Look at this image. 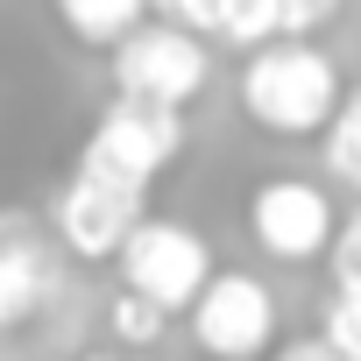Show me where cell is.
<instances>
[{
  "label": "cell",
  "mask_w": 361,
  "mask_h": 361,
  "mask_svg": "<svg viewBox=\"0 0 361 361\" xmlns=\"http://www.w3.org/2000/svg\"><path fill=\"white\" fill-rule=\"evenodd\" d=\"M347 0H283V36H305V29H326Z\"/></svg>",
  "instance_id": "cell-14"
},
{
  "label": "cell",
  "mask_w": 361,
  "mask_h": 361,
  "mask_svg": "<svg viewBox=\"0 0 361 361\" xmlns=\"http://www.w3.org/2000/svg\"><path fill=\"white\" fill-rule=\"evenodd\" d=\"M319 340L340 354V361H361V290H333L326 319H319Z\"/></svg>",
  "instance_id": "cell-13"
},
{
  "label": "cell",
  "mask_w": 361,
  "mask_h": 361,
  "mask_svg": "<svg viewBox=\"0 0 361 361\" xmlns=\"http://www.w3.org/2000/svg\"><path fill=\"white\" fill-rule=\"evenodd\" d=\"M234 92H241V114L269 135H326L347 85H340V64L319 43L283 36V43H262V50L241 57Z\"/></svg>",
  "instance_id": "cell-1"
},
{
  "label": "cell",
  "mask_w": 361,
  "mask_h": 361,
  "mask_svg": "<svg viewBox=\"0 0 361 361\" xmlns=\"http://www.w3.org/2000/svg\"><path fill=\"white\" fill-rule=\"evenodd\" d=\"M269 361H340V354H333V347H326L319 333H305V340H283V347H276Z\"/></svg>",
  "instance_id": "cell-15"
},
{
  "label": "cell",
  "mask_w": 361,
  "mask_h": 361,
  "mask_svg": "<svg viewBox=\"0 0 361 361\" xmlns=\"http://www.w3.org/2000/svg\"><path fill=\"white\" fill-rule=\"evenodd\" d=\"M177 156H185V114L142 106V99H114L92 121V135L78 149V170L106 177V185H121V192H149Z\"/></svg>",
  "instance_id": "cell-2"
},
{
  "label": "cell",
  "mask_w": 361,
  "mask_h": 361,
  "mask_svg": "<svg viewBox=\"0 0 361 361\" xmlns=\"http://www.w3.org/2000/svg\"><path fill=\"white\" fill-rule=\"evenodd\" d=\"M85 361H121V354H85Z\"/></svg>",
  "instance_id": "cell-16"
},
{
  "label": "cell",
  "mask_w": 361,
  "mask_h": 361,
  "mask_svg": "<svg viewBox=\"0 0 361 361\" xmlns=\"http://www.w3.org/2000/svg\"><path fill=\"white\" fill-rule=\"evenodd\" d=\"M64 290V269H57V255L36 241V234H8L0 241V333H15V326H29L50 298Z\"/></svg>",
  "instance_id": "cell-8"
},
{
  "label": "cell",
  "mask_w": 361,
  "mask_h": 361,
  "mask_svg": "<svg viewBox=\"0 0 361 361\" xmlns=\"http://www.w3.org/2000/svg\"><path fill=\"white\" fill-rule=\"evenodd\" d=\"M333 227H340L333 199H326V185H312V177H262L248 192V234L276 262H319L333 248Z\"/></svg>",
  "instance_id": "cell-6"
},
{
  "label": "cell",
  "mask_w": 361,
  "mask_h": 361,
  "mask_svg": "<svg viewBox=\"0 0 361 361\" xmlns=\"http://www.w3.org/2000/svg\"><path fill=\"white\" fill-rule=\"evenodd\" d=\"M50 8L71 29V43H85V50H114L128 29L149 22V0H50Z\"/></svg>",
  "instance_id": "cell-9"
},
{
  "label": "cell",
  "mask_w": 361,
  "mask_h": 361,
  "mask_svg": "<svg viewBox=\"0 0 361 361\" xmlns=\"http://www.w3.org/2000/svg\"><path fill=\"white\" fill-rule=\"evenodd\" d=\"M220 43H234L241 57L262 50V43H283V0H220V22H213Z\"/></svg>",
  "instance_id": "cell-10"
},
{
  "label": "cell",
  "mask_w": 361,
  "mask_h": 361,
  "mask_svg": "<svg viewBox=\"0 0 361 361\" xmlns=\"http://www.w3.org/2000/svg\"><path fill=\"white\" fill-rule=\"evenodd\" d=\"M319 142H326V170L340 177V185L361 192V85L340 92V106H333V121H326Z\"/></svg>",
  "instance_id": "cell-11"
},
{
  "label": "cell",
  "mask_w": 361,
  "mask_h": 361,
  "mask_svg": "<svg viewBox=\"0 0 361 361\" xmlns=\"http://www.w3.org/2000/svg\"><path fill=\"white\" fill-rule=\"evenodd\" d=\"M206 78H213V50L199 36H185L177 22H142L114 43V99L185 114L206 92Z\"/></svg>",
  "instance_id": "cell-4"
},
{
  "label": "cell",
  "mask_w": 361,
  "mask_h": 361,
  "mask_svg": "<svg viewBox=\"0 0 361 361\" xmlns=\"http://www.w3.org/2000/svg\"><path fill=\"white\" fill-rule=\"evenodd\" d=\"M50 220H57V241H64L78 262H114L121 241H128L135 220H142V192H121V185H106V177L71 170L64 192H57V206H50Z\"/></svg>",
  "instance_id": "cell-7"
},
{
  "label": "cell",
  "mask_w": 361,
  "mask_h": 361,
  "mask_svg": "<svg viewBox=\"0 0 361 361\" xmlns=\"http://www.w3.org/2000/svg\"><path fill=\"white\" fill-rule=\"evenodd\" d=\"M192 340L213 361H262L276 347V290L248 269H213L192 298Z\"/></svg>",
  "instance_id": "cell-5"
},
{
  "label": "cell",
  "mask_w": 361,
  "mask_h": 361,
  "mask_svg": "<svg viewBox=\"0 0 361 361\" xmlns=\"http://www.w3.org/2000/svg\"><path fill=\"white\" fill-rule=\"evenodd\" d=\"M106 333H114V347H156V340L170 333V319H163L156 305L114 290V305H106Z\"/></svg>",
  "instance_id": "cell-12"
},
{
  "label": "cell",
  "mask_w": 361,
  "mask_h": 361,
  "mask_svg": "<svg viewBox=\"0 0 361 361\" xmlns=\"http://www.w3.org/2000/svg\"><path fill=\"white\" fill-rule=\"evenodd\" d=\"M114 269H121V290H128V298H142V305H156V312L170 319V312H192V298L206 290L213 248H206V234L185 227V220H156V213H142L135 234L121 241Z\"/></svg>",
  "instance_id": "cell-3"
}]
</instances>
